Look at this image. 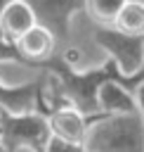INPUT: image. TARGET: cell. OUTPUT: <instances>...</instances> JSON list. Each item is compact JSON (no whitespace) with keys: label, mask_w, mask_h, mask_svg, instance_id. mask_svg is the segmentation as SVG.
<instances>
[{"label":"cell","mask_w":144,"mask_h":152,"mask_svg":"<svg viewBox=\"0 0 144 152\" xmlns=\"http://www.w3.org/2000/svg\"><path fill=\"white\" fill-rule=\"evenodd\" d=\"M94 43L109 55V59L118 66L123 76H137L144 71V38L123 36L116 28H99L94 31Z\"/></svg>","instance_id":"obj_4"},{"label":"cell","mask_w":144,"mask_h":152,"mask_svg":"<svg viewBox=\"0 0 144 152\" xmlns=\"http://www.w3.org/2000/svg\"><path fill=\"white\" fill-rule=\"evenodd\" d=\"M92 119L94 116H85L83 112H78L71 104H54L47 114L50 135H54L64 142L85 147V138H87V128H90Z\"/></svg>","instance_id":"obj_7"},{"label":"cell","mask_w":144,"mask_h":152,"mask_svg":"<svg viewBox=\"0 0 144 152\" xmlns=\"http://www.w3.org/2000/svg\"><path fill=\"white\" fill-rule=\"evenodd\" d=\"M135 104H137V114H139V119L144 124V81L135 88Z\"/></svg>","instance_id":"obj_15"},{"label":"cell","mask_w":144,"mask_h":152,"mask_svg":"<svg viewBox=\"0 0 144 152\" xmlns=\"http://www.w3.org/2000/svg\"><path fill=\"white\" fill-rule=\"evenodd\" d=\"M97 114L104 116H125V114H137L135 104V93L120 83V81H106L97 90Z\"/></svg>","instance_id":"obj_9"},{"label":"cell","mask_w":144,"mask_h":152,"mask_svg":"<svg viewBox=\"0 0 144 152\" xmlns=\"http://www.w3.org/2000/svg\"><path fill=\"white\" fill-rule=\"evenodd\" d=\"M0 152H7V150H5V147H2V142H0Z\"/></svg>","instance_id":"obj_17"},{"label":"cell","mask_w":144,"mask_h":152,"mask_svg":"<svg viewBox=\"0 0 144 152\" xmlns=\"http://www.w3.org/2000/svg\"><path fill=\"white\" fill-rule=\"evenodd\" d=\"M42 152H85V147L83 145H73V142H64V140L50 135V140L45 142Z\"/></svg>","instance_id":"obj_13"},{"label":"cell","mask_w":144,"mask_h":152,"mask_svg":"<svg viewBox=\"0 0 144 152\" xmlns=\"http://www.w3.org/2000/svg\"><path fill=\"white\" fill-rule=\"evenodd\" d=\"M33 26H35V17L24 0H12L0 14V38L9 45H14Z\"/></svg>","instance_id":"obj_10"},{"label":"cell","mask_w":144,"mask_h":152,"mask_svg":"<svg viewBox=\"0 0 144 152\" xmlns=\"http://www.w3.org/2000/svg\"><path fill=\"white\" fill-rule=\"evenodd\" d=\"M0 107L14 114H31V112H40V114H50L52 104L45 97V86L42 81H28L21 86H9L0 78Z\"/></svg>","instance_id":"obj_6"},{"label":"cell","mask_w":144,"mask_h":152,"mask_svg":"<svg viewBox=\"0 0 144 152\" xmlns=\"http://www.w3.org/2000/svg\"><path fill=\"white\" fill-rule=\"evenodd\" d=\"M42 71L52 74L54 86H57V90L61 93V97H64L71 107H76L78 112H83L85 116H97V90H99L102 83H106V81H120V83H125V86L135 93V88L144 81V71L127 78V76H123V74L118 71V66H116L111 59H106V62H104L102 66H97V69L78 71L73 64H68V62L64 59V55H54V57L45 64Z\"/></svg>","instance_id":"obj_1"},{"label":"cell","mask_w":144,"mask_h":152,"mask_svg":"<svg viewBox=\"0 0 144 152\" xmlns=\"http://www.w3.org/2000/svg\"><path fill=\"white\" fill-rule=\"evenodd\" d=\"M7 62L21 64V57H19V52H17L14 45H9V43H5V40L0 38V64H7Z\"/></svg>","instance_id":"obj_14"},{"label":"cell","mask_w":144,"mask_h":152,"mask_svg":"<svg viewBox=\"0 0 144 152\" xmlns=\"http://www.w3.org/2000/svg\"><path fill=\"white\" fill-rule=\"evenodd\" d=\"M127 0H83V10L99 28H113Z\"/></svg>","instance_id":"obj_12"},{"label":"cell","mask_w":144,"mask_h":152,"mask_svg":"<svg viewBox=\"0 0 144 152\" xmlns=\"http://www.w3.org/2000/svg\"><path fill=\"white\" fill-rule=\"evenodd\" d=\"M47 140L50 126L45 114H14L0 107V142L7 152H42Z\"/></svg>","instance_id":"obj_3"},{"label":"cell","mask_w":144,"mask_h":152,"mask_svg":"<svg viewBox=\"0 0 144 152\" xmlns=\"http://www.w3.org/2000/svg\"><path fill=\"white\" fill-rule=\"evenodd\" d=\"M113 28L123 36L144 38V2L142 0H127L118 14Z\"/></svg>","instance_id":"obj_11"},{"label":"cell","mask_w":144,"mask_h":152,"mask_svg":"<svg viewBox=\"0 0 144 152\" xmlns=\"http://www.w3.org/2000/svg\"><path fill=\"white\" fill-rule=\"evenodd\" d=\"M85 152H144V124L139 114H97L87 128Z\"/></svg>","instance_id":"obj_2"},{"label":"cell","mask_w":144,"mask_h":152,"mask_svg":"<svg viewBox=\"0 0 144 152\" xmlns=\"http://www.w3.org/2000/svg\"><path fill=\"white\" fill-rule=\"evenodd\" d=\"M9 2H12V0H0V14H2V10H5Z\"/></svg>","instance_id":"obj_16"},{"label":"cell","mask_w":144,"mask_h":152,"mask_svg":"<svg viewBox=\"0 0 144 152\" xmlns=\"http://www.w3.org/2000/svg\"><path fill=\"white\" fill-rule=\"evenodd\" d=\"M33 17L35 24L47 28L57 40L66 38L71 33V21L78 10H83V0H24Z\"/></svg>","instance_id":"obj_5"},{"label":"cell","mask_w":144,"mask_h":152,"mask_svg":"<svg viewBox=\"0 0 144 152\" xmlns=\"http://www.w3.org/2000/svg\"><path fill=\"white\" fill-rule=\"evenodd\" d=\"M21 64L24 66H33V69H45V64L57 55V38L42 28V26H33L28 33H24L17 43H14Z\"/></svg>","instance_id":"obj_8"}]
</instances>
